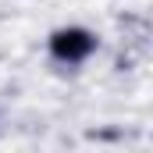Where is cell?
<instances>
[{"instance_id":"cell-1","label":"cell","mask_w":153,"mask_h":153,"mask_svg":"<svg viewBox=\"0 0 153 153\" xmlns=\"http://www.w3.org/2000/svg\"><path fill=\"white\" fill-rule=\"evenodd\" d=\"M96 46H100V39H96V32H89L85 25H61L46 39L50 57L61 61V64H85L96 53Z\"/></svg>"}]
</instances>
